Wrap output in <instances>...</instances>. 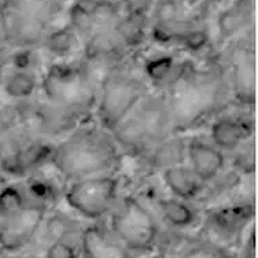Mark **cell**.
Instances as JSON below:
<instances>
[{
	"label": "cell",
	"mask_w": 258,
	"mask_h": 258,
	"mask_svg": "<svg viewBox=\"0 0 258 258\" xmlns=\"http://www.w3.org/2000/svg\"><path fill=\"white\" fill-rule=\"evenodd\" d=\"M50 210L45 205L29 201L20 210L0 217V250L7 254L26 251Z\"/></svg>",
	"instance_id": "12"
},
{
	"label": "cell",
	"mask_w": 258,
	"mask_h": 258,
	"mask_svg": "<svg viewBox=\"0 0 258 258\" xmlns=\"http://www.w3.org/2000/svg\"><path fill=\"white\" fill-rule=\"evenodd\" d=\"M22 106L32 136L52 143H56L73 129L91 119L48 103L39 95L22 102Z\"/></svg>",
	"instance_id": "11"
},
{
	"label": "cell",
	"mask_w": 258,
	"mask_h": 258,
	"mask_svg": "<svg viewBox=\"0 0 258 258\" xmlns=\"http://www.w3.org/2000/svg\"><path fill=\"white\" fill-rule=\"evenodd\" d=\"M217 54L225 70L232 107L255 111L257 60L253 29L225 43Z\"/></svg>",
	"instance_id": "8"
},
{
	"label": "cell",
	"mask_w": 258,
	"mask_h": 258,
	"mask_svg": "<svg viewBox=\"0 0 258 258\" xmlns=\"http://www.w3.org/2000/svg\"><path fill=\"white\" fill-rule=\"evenodd\" d=\"M150 91L153 90L140 73L138 59L110 70L100 77L94 119L110 132Z\"/></svg>",
	"instance_id": "6"
},
{
	"label": "cell",
	"mask_w": 258,
	"mask_h": 258,
	"mask_svg": "<svg viewBox=\"0 0 258 258\" xmlns=\"http://www.w3.org/2000/svg\"><path fill=\"white\" fill-rule=\"evenodd\" d=\"M110 134L125 157L135 159L143 157L153 146L174 134L164 95L150 91Z\"/></svg>",
	"instance_id": "4"
},
{
	"label": "cell",
	"mask_w": 258,
	"mask_h": 258,
	"mask_svg": "<svg viewBox=\"0 0 258 258\" xmlns=\"http://www.w3.org/2000/svg\"><path fill=\"white\" fill-rule=\"evenodd\" d=\"M124 158L109 131L91 118L54 144L48 168L64 184L91 176L119 173Z\"/></svg>",
	"instance_id": "2"
},
{
	"label": "cell",
	"mask_w": 258,
	"mask_h": 258,
	"mask_svg": "<svg viewBox=\"0 0 258 258\" xmlns=\"http://www.w3.org/2000/svg\"><path fill=\"white\" fill-rule=\"evenodd\" d=\"M104 220L110 232L132 255L151 253L162 238L158 217L134 194H121Z\"/></svg>",
	"instance_id": "7"
},
{
	"label": "cell",
	"mask_w": 258,
	"mask_h": 258,
	"mask_svg": "<svg viewBox=\"0 0 258 258\" xmlns=\"http://www.w3.org/2000/svg\"><path fill=\"white\" fill-rule=\"evenodd\" d=\"M0 47H7L5 41V36H3V30H2V25H0Z\"/></svg>",
	"instance_id": "31"
},
{
	"label": "cell",
	"mask_w": 258,
	"mask_h": 258,
	"mask_svg": "<svg viewBox=\"0 0 258 258\" xmlns=\"http://www.w3.org/2000/svg\"><path fill=\"white\" fill-rule=\"evenodd\" d=\"M9 55H10V50L7 47H0V84L3 81L6 72L9 69Z\"/></svg>",
	"instance_id": "30"
},
{
	"label": "cell",
	"mask_w": 258,
	"mask_h": 258,
	"mask_svg": "<svg viewBox=\"0 0 258 258\" xmlns=\"http://www.w3.org/2000/svg\"><path fill=\"white\" fill-rule=\"evenodd\" d=\"M158 177L166 192L176 198L197 204L204 194L205 183L194 173L187 164L166 169L158 174Z\"/></svg>",
	"instance_id": "20"
},
{
	"label": "cell",
	"mask_w": 258,
	"mask_h": 258,
	"mask_svg": "<svg viewBox=\"0 0 258 258\" xmlns=\"http://www.w3.org/2000/svg\"><path fill=\"white\" fill-rule=\"evenodd\" d=\"M3 2H5V0H0V5H2V3H3Z\"/></svg>",
	"instance_id": "33"
},
{
	"label": "cell",
	"mask_w": 258,
	"mask_h": 258,
	"mask_svg": "<svg viewBox=\"0 0 258 258\" xmlns=\"http://www.w3.org/2000/svg\"><path fill=\"white\" fill-rule=\"evenodd\" d=\"M174 134H194L232 109L225 70L217 50L201 59L184 55L179 72L164 90Z\"/></svg>",
	"instance_id": "1"
},
{
	"label": "cell",
	"mask_w": 258,
	"mask_h": 258,
	"mask_svg": "<svg viewBox=\"0 0 258 258\" xmlns=\"http://www.w3.org/2000/svg\"><path fill=\"white\" fill-rule=\"evenodd\" d=\"M100 76L81 58L48 62L40 75L39 96L84 118H94Z\"/></svg>",
	"instance_id": "3"
},
{
	"label": "cell",
	"mask_w": 258,
	"mask_h": 258,
	"mask_svg": "<svg viewBox=\"0 0 258 258\" xmlns=\"http://www.w3.org/2000/svg\"><path fill=\"white\" fill-rule=\"evenodd\" d=\"M154 208L157 209L161 223L174 232L191 229L201 220L197 204L176 198L170 194L157 195L154 198Z\"/></svg>",
	"instance_id": "18"
},
{
	"label": "cell",
	"mask_w": 258,
	"mask_h": 258,
	"mask_svg": "<svg viewBox=\"0 0 258 258\" xmlns=\"http://www.w3.org/2000/svg\"><path fill=\"white\" fill-rule=\"evenodd\" d=\"M81 47L83 41L79 35L69 24H66L51 28L40 45V51L50 58V62H62L79 58Z\"/></svg>",
	"instance_id": "21"
},
{
	"label": "cell",
	"mask_w": 258,
	"mask_h": 258,
	"mask_svg": "<svg viewBox=\"0 0 258 258\" xmlns=\"http://www.w3.org/2000/svg\"><path fill=\"white\" fill-rule=\"evenodd\" d=\"M255 228L254 227H250V229L247 231V238L244 240L243 244V251H242V255L240 258H255Z\"/></svg>",
	"instance_id": "29"
},
{
	"label": "cell",
	"mask_w": 258,
	"mask_h": 258,
	"mask_svg": "<svg viewBox=\"0 0 258 258\" xmlns=\"http://www.w3.org/2000/svg\"><path fill=\"white\" fill-rule=\"evenodd\" d=\"M149 258H170V257L164 253H159V254H153V255H150Z\"/></svg>",
	"instance_id": "32"
},
{
	"label": "cell",
	"mask_w": 258,
	"mask_h": 258,
	"mask_svg": "<svg viewBox=\"0 0 258 258\" xmlns=\"http://www.w3.org/2000/svg\"><path fill=\"white\" fill-rule=\"evenodd\" d=\"M79 235L80 232L51 242L43 250L41 258H81Z\"/></svg>",
	"instance_id": "27"
},
{
	"label": "cell",
	"mask_w": 258,
	"mask_h": 258,
	"mask_svg": "<svg viewBox=\"0 0 258 258\" xmlns=\"http://www.w3.org/2000/svg\"><path fill=\"white\" fill-rule=\"evenodd\" d=\"M114 32L121 40V43L126 47V50L138 55L144 43L149 40V18H140L122 13V17L119 18Z\"/></svg>",
	"instance_id": "23"
},
{
	"label": "cell",
	"mask_w": 258,
	"mask_h": 258,
	"mask_svg": "<svg viewBox=\"0 0 258 258\" xmlns=\"http://www.w3.org/2000/svg\"><path fill=\"white\" fill-rule=\"evenodd\" d=\"M29 202L22 181L6 184L0 188V217H5L24 208Z\"/></svg>",
	"instance_id": "26"
},
{
	"label": "cell",
	"mask_w": 258,
	"mask_h": 258,
	"mask_svg": "<svg viewBox=\"0 0 258 258\" xmlns=\"http://www.w3.org/2000/svg\"><path fill=\"white\" fill-rule=\"evenodd\" d=\"M179 258H236V254L232 248L205 238L187 244Z\"/></svg>",
	"instance_id": "25"
},
{
	"label": "cell",
	"mask_w": 258,
	"mask_h": 258,
	"mask_svg": "<svg viewBox=\"0 0 258 258\" xmlns=\"http://www.w3.org/2000/svg\"><path fill=\"white\" fill-rule=\"evenodd\" d=\"M122 188L118 173L99 174L64 183L62 199L77 216L90 223L104 221Z\"/></svg>",
	"instance_id": "9"
},
{
	"label": "cell",
	"mask_w": 258,
	"mask_h": 258,
	"mask_svg": "<svg viewBox=\"0 0 258 258\" xmlns=\"http://www.w3.org/2000/svg\"><path fill=\"white\" fill-rule=\"evenodd\" d=\"M210 142L228 155L240 144L255 138V111L229 109L208 124Z\"/></svg>",
	"instance_id": "13"
},
{
	"label": "cell",
	"mask_w": 258,
	"mask_h": 258,
	"mask_svg": "<svg viewBox=\"0 0 258 258\" xmlns=\"http://www.w3.org/2000/svg\"><path fill=\"white\" fill-rule=\"evenodd\" d=\"M68 0H5L0 25L9 50L39 48L63 14Z\"/></svg>",
	"instance_id": "5"
},
{
	"label": "cell",
	"mask_w": 258,
	"mask_h": 258,
	"mask_svg": "<svg viewBox=\"0 0 258 258\" xmlns=\"http://www.w3.org/2000/svg\"><path fill=\"white\" fill-rule=\"evenodd\" d=\"M185 164L206 184L228 169V155L216 147L206 134H189Z\"/></svg>",
	"instance_id": "14"
},
{
	"label": "cell",
	"mask_w": 258,
	"mask_h": 258,
	"mask_svg": "<svg viewBox=\"0 0 258 258\" xmlns=\"http://www.w3.org/2000/svg\"><path fill=\"white\" fill-rule=\"evenodd\" d=\"M254 217L255 204L253 198L236 199L214 206L205 217L208 239L232 248V244H238L243 233L247 232Z\"/></svg>",
	"instance_id": "10"
},
{
	"label": "cell",
	"mask_w": 258,
	"mask_h": 258,
	"mask_svg": "<svg viewBox=\"0 0 258 258\" xmlns=\"http://www.w3.org/2000/svg\"><path fill=\"white\" fill-rule=\"evenodd\" d=\"M228 168L243 179H250L257 172V153H255V138L240 144L228 154Z\"/></svg>",
	"instance_id": "24"
},
{
	"label": "cell",
	"mask_w": 258,
	"mask_h": 258,
	"mask_svg": "<svg viewBox=\"0 0 258 258\" xmlns=\"http://www.w3.org/2000/svg\"><path fill=\"white\" fill-rule=\"evenodd\" d=\"M122 13L140 18H149L155 0H117Z\"/></svg>",
	"instance_id": "28"
},
{
	"label": "cell",
	"mask_w": 258,
	"mask_h": 258,
	"mask_svg": "<svg viewBox=\"0 0 258 258\" xmlns=\"http://www.w3.org/2000/svg\"><path fill=\"white\" fill-rule=\"evenodd\" d=\"M188 135H170L169 138L153 146L143 157H140L138 161L142 165L146 176H158L166 169L185 164Z\"/></svg>",
	"instance_id": "16"
},
{
	"label": "cell",
	"mask_w": 258,
	"mask_h": 258,
	"mask_svg": "<svg viewBox=\"0 0 258 258\" xmlns=\"http://www.w3.org/2000/svg\"><path fill=\"white\" fill-rule=\"evenodd\" d=\"M183 59L184 55L180 52L159 51L149 55L143 60H138V66L151 90L161 92L179 72Z\"/></svg>",
	"instance_id": "19"
},
{
	"label": "cell",
	"mask_w": 258,
	"mask_h": 258,
	"mask_svg": "<svg viewBox=\"0 0 258 258\" xmlns=\"http://www.w3.org/2000/svg\"><path fill=\"white\" fill-rule=\"evenodd\" d=\"M0 87L11 102H26L39 95L40 75L30 70L9 68Z\"/></svg>",
	"instance_id": "22"
},
{
	"label": "cell",
	"mask_w": 258,
	"mask_h": 258,
	"mask_svg": "<svg viewBox=\"0 0 258 258\" xmlns=\"http://www.w3.org/2000/svg\"><path fill=\"white\" fill-rule=\"evenodd\" d=\"M254 0H232L216 18V50L253 29Z\"/></svg>",
	"instance_id": "17"
},
{
	"label": "cell",
	"mask_w": 258,
	"mask_h": 258,
	"mask_svg": "<svg viewBox=\"0 0 258 258\" xmlns=\"http://www.w3.org/2000/svg\"><path fill=\"white\" fill-rule=\"evenodd\" d=\"M81 258H134L119 243L104 221L84 225L79 235Z\"/></svg>",
	"instance_id": "15"
}]
</instances>
